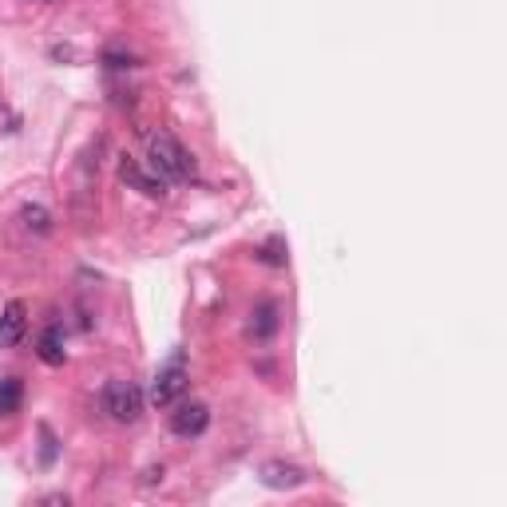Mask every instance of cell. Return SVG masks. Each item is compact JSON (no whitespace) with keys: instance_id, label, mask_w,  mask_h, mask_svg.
Masks as SVG:
<instances>
[{"instance_id":"cell-1","label":"cell","mask_w":507,"mask_h":507,"mask_svg":"<svg viewBox=\"0 0 507 507\" xmlns=\"http://www.w3.org/2000/svg\"><path fill=\"white\" fill-rule=\"evenodd\" d=\"M147 163H151V171H155L159 179H171V182L194 179V155L171 132L147 135Z\"/></svg>"},{"instance_id":"cell-2","label":"cell","mask_w":507,"mask_h":507,"mask_svg":"<svg viewBox=\"0 0 507 507\" xmlns=\"http://www.w3.org/2000/svg\"><path fill=\"white\" fill-rule=\"evenodd\" d=\"M103 408L112 413V420H120V424H135V420L143 416V388L135 381H112L103 393Z\"/></svg>"},{"instance_id":"cell-3","label":"cell","mask_w":507,"mask_h":507,"mask_svg":"<svg viewBox=\"0 0 507 507\" xmlns=\"http://www.w3.org/2000/svg\"><path fill=\"white\" fill-rule=\"evenodd\" d=\"M182 393H187V365H182V357H175L167 369L155 373V385H151V401H155L159 408H171Z\"/></svg>"},{"instance_id":"cell-4","label":"cell","mask_w":507,"mask_h":507,"mask_svg":"<svg viewBox=\"0 0 507 507\" xmlns=\"http://www.w3.org/2000/svg\"><path fill=\"white\" fill-rule=\"evenodd\" d=\"M207 424H210V408L202 401H182V405L175 401V413H171V433L175 436L194 440L207 433Z\"/></svg>"},{"instance_id":"cell-5","label":"cell","mask_w":507,"mask_h":507,"mask_svg":"<svg viewBox=\"0 0 507 507\" xmlns=\"http://www.w3.org/2000/svg\"><path fill=\"white\" fill-rule=\"evenodd\" d=\"M28 329V306L24 301H8L0 314V349H16Z\"/></svg>"},{"instance_id":"cell-6","label":"cell","mask_w":507,"mask_h":507,"mask_svg":"<svg viewBox=\"0 0 507 507\" xmlns=\"http://www.w3.org/2000/svg\"><path fill=\"white\" fill-rule=\"evenodd\" d=\"M262 483L274 492H286V488H301L306 483V472L297 463H282V460H269L262 463Z\"/></svg>"},{"instance_id":"cell-7","label":"cell","mask_w":507,"mask_h":507,"mask_svg":"<svg viewBox=\"0 0 507 507\" xmlns=\"http://www.w3.org/2000/svg\"><path fill=\"white\" fill-rule=\"evenodd\" d=\"M120 175H123V182H132L135 190H143L147 199H163V194H167L163 179H151L147 171H139V167L132 163V159H123V163H120Z\"/></svg>"},{"instance_id":"cell-8","label":"cell","mask_w":507,"mask_h":507,"mask_svg":"<svg viewBox=\"0 0 507 507\" xmlns=\"http://www.w3.org/2000/svg\"><path fill=\"white\" fill-rule=\"evenodd\" d=\"M40 361L44 365H63V329L48 326L44 337H40Z\"/></svg>"},{"instance_id":"cell-9","label":"cell","mask_w":507,"mask_h":507,"mask_svg":"<svg viewBox=\"0 0 507 507\" xmlns=\"http://www.w3.org/2000/svg\"><path fill=\"white\" fill-rule=\"evenodd\" d=\"M20 396H24L20 376H0V416H13L20 408Z\"/></svg>"},{"instance_id":"cell-10","label":"cell","mask_w":507,"mask_h":507,"mask_svg":"<svg viewBox=\"0 0 507 507\" xmlns=\"http://www.w3.org/2000/svg\"><path fill=\"white\" fill-rule=\"evenodd\" d=\"M20 219H24L28 230H36V234H48V226H52V214L44 207H24L20 210Z\"/></svg>"},{"instance_id":"cell-11","label":"cell","mask_w":507,"mask_h":507,"mask_svg":"<svg viewBox=\"0 0 507 507\" xmlns=\"http://www.w3.org/2000/svg\"><path fill=\"white\" fill-rule=\"evenodd\" d=\"M278 329V317H274V306L269 301H262L258 306V337H269V333Z\"/></svg>"},{"instance_id":"cell-12","label":"cell","mask_w":507,"mask_h":507,"mask_svg":"<svg viewBox=\"0 0 507 507\" xmlns=\"http://www.w3.org/2000/svg\"><path fill=\"white\" fill-rule=\"evenodd\" d=\"M40 436H44V456H40V460H44V463H52V460H56V440H52V433H48V428H40Z\"/></svg>"}]
</instances>
